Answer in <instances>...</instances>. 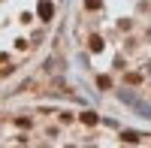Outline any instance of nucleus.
<instances>
[{
	"instance_id": "1",
	"label": "nucleus",
	"mask_w": 151,
	"mask_h": 148,
	"mask_svg": "<svg viewBox=\"0 0 151 148\" xmlns=\"http://www.w3.org/2000/svg\"><path fill=\"white\" fill-rule=\"evenodd\" d=\"M36 12H40V18H42V21H48V18H52V12H55V6L48 3V0H42V3H40V9H36Z\"/></svg>"
},
{
	"instance_id": "2",
	"label": "nucleus",
	"mask_w": 151,
	"mask_h": 148,
	"mask_svg": "<svg viewBox=\"0 0 151 148\" xmlns=\"http://www.w3.org/2000/svg\"><path fill=\"white\" fill-rule=\"evenodd\" d=\"M82 121H85V124H97V115H94V112H85Z\"/></svg>"
},
{
	"instance_id": "3",
	"label": "nucleus",
	"mask_w": 151,
	"mask_h": 148,
	"mask_svg": "<svg viewBox=\"0 0 151 148\" xmlns=\"http://www.w3.org/2000/svg\"><path fill=\"white\" fill-rule=\"evenodd\" d=\"M91 48H94V52H100V48H103V40H100V36H94V40H91Z\"/></svg>"
},
{
	"instance_id": "4",
	"label": "nucleus",
	"mask_w": 151,
	"mask_h": 148,
	"mask_svg": "<svg viewBox=\"0 0 151 148\" xmlns=\"http://www.w3.org/2000/svg\"><path fill=\"white\" fill-rule=\"evenodd\" d=\"M100 6V0H88V9H97Z\"/></svg>"
}]
</instances>
